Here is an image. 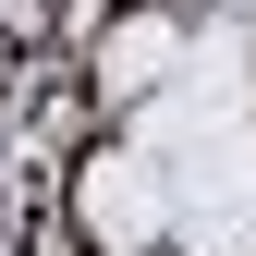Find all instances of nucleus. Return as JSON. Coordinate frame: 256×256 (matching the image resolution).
<instances>
[{"mask_svg":"<svg viewBox=\"0 0 256 256\" xmlns=\"http://www.w3.org/2000/svg\"><path fill=\"white\" fill-rule=\"evenodd\" d=\"M171 12H208V0H171Z\"/></svg>","mask_w":256,"mask_h":256,"instance_id":"3","label":"nucleus"},{"mask_svg":"<svg viewBox=\"0 0 256 256\" xmlns=\"http://www.w3.org/2000/svg\"><path fill=\"white\" fill-rule=\"evenodd\" d=\"M171 61H183V12L171 0H134V12L122 24H98V37H86V98H98V122L110 110H134V98H158V86H171Z\"/></svg>","mask_w":256,"mask_h":256,"instance_id":"1","label":"nucleus"},{"mask_svg":"<svg viewBox=\"0 0 256 256\" xmlns=\"http://www.w3.org/2000/svg\"><path fill=\"white\" fill-rule=\"evenodd\" d=\"M158 208H171V196H158V171H146L134 146H86V171H74V232L98 244V256H146V244H158Z\"/></svg>","mask_w":256,"mask_h":256,"instance_id":"2","label":"nucleus"}]
</instances>
